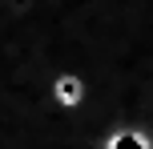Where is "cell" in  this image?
<instances>
[{"label": "cell", "mask_w": 153, "mask_h": 149, "mask_svg": "<svg viewBox=\"0 0 153 149\" xmlns=\"http://www.w3.org/2000/svg\"><path fill=\"white\" fill-rule=\"evenodd\" d=\"M48 101H53V109L69 113V117L81 113L89 105V77L81 69H56L48 81Z\"/></svg>", "instance_id": "6da1fadb"}, {"label": "cell", "mask_w": 153, "mask_h": 149, "mask_svg": "<svg viewBox=\"0 0 153 149\" xmlns=\"http://www.w3.org/2000/svg\"><path fill=\"white\" fill-rule=\"evenodd\" d=\"M101 149H153V133L145 125H117L101 137Z\"/></svg>", "instance_id": "7a4b0ae2"}]
</instances>
